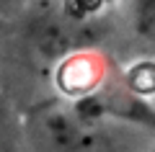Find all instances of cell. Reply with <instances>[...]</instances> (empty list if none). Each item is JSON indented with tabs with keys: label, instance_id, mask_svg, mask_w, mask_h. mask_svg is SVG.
Listing matches in <instances>:
<instances>
[{
	"label": "cell",
	"instance_id": "8992f818",
	"mask_svg": "<svg viewBox=\"0 0 155 152\" xmlns=\"http://www.w3.org/2000/svg\"><path fill=\"white\" fill-rule=\"evenodd\" d=\"M153 152H155V150H153Z\"/></svg>",
	"mask_w": 155,
	"mask_h": 152
},
{
	"label": "cell",
	"instance_id": "277c9868",
	"mask_svg": "<svg viewBox=\"0 0 155 152\" xmlns=\"http://www.w3.org/2000/svg\"><path fill=\"white\" fill-rule=\"evenodd\" d=\"M114 0H65L62 3V11L65 16H70L72 21H85V18L101 13L106 5H111Z\"/></svg>",
	"mask_w": 155,
	"mask_h": 152
},
{
	"label": "cell",
	"instance_id": "7a4b0ae2",
	"mask_svg": "<svg viewBox=\"0 0 155 152\" xmlns=\"http://www.w3.org/2000/svg\"><path fill=\"white\" fill-rule=\"evenodd\" d=\"M23 124L13 103L0 93V152H21Z\"/></svg>",
	"mask_w": 155,
	"mask_h": 152
},
{
	"label": "cell",
	"instance_id": "6da1fadb",
	"mask_svg": "<svg viewBox=\"0 0 155 152\" xmlns=\"http://www.w3.org/2000/svg\"><path fill=\"white\" fill-rule=\"evenodd\" d=\"M106 77H109V62L101 54L85 52V49L65 57L54 72L57 88L75 101L98 95V88L106 85Z\"/></svg>",
	"mask_w": 155,
	"mask_h": 152
},
{
	"label": "cell",
	"instance_id": "5b68a950",
	"mask_svg": "<svg viewBox=\"0 0 155 152\" xmlns=\"http://www.w3.org/2000/svg\"><path fill=\"white\" fill-rule=\"evenodd\" d=\"M134 26L142 36L155 39V0H137L134 3Z\"/></svg>",
	"mask_w": 155,
	"mask_h": 152
},
{
	"label": "cell",
	"instance_id": "3957f363",
	"mask_svg": "<svg viewBox=\"0 0 155 152\" xmlns=\"http://www.w3.org/2000/svg\"><path fill=\"white\" fill-rule=\"evenodd\" d=\"M124 82L134 98H150L155 95V62L153 60H140L124 72Z\"/></svg>",
	"mask_w": 155,
	"mask_h": 152
}]
</instances>
